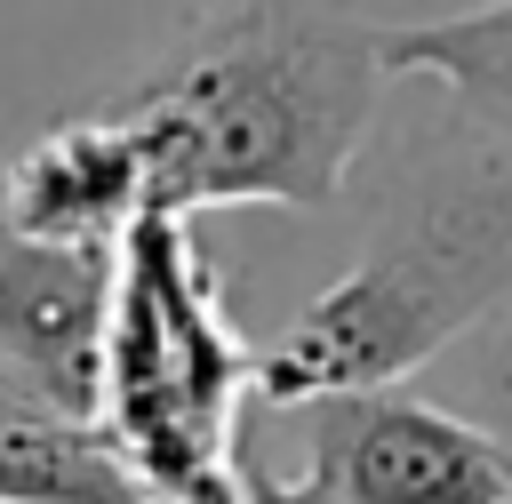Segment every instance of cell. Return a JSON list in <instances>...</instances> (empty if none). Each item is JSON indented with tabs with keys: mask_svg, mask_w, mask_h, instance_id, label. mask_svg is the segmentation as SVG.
Segmentation results:
<instances>
[{
	"mask_svg": "<svg viewBox=\"0 0 512 504\" xmlns=\"http://www.w3.org/2000/svg\"><path fill=\"white\" fill-rule=\"evenodd\" d=\"M384 24L336 0H216L104 104L144 152L152 216L328 208L384 112Z\"/></svg>",
	"mask_w": 512,
	"mask_h": 504,
	"instance_id": "1",
	"label": "cell"
},
{
	"mask_svg": "<svg viewBox=\"0 0 512 504\" xmlns=\"http://www.w3.org/2000/svg\"><path fill=\"white\" fill-rule=\"evenodd\" d=\"M384 64L392 80H432L456 120L512 144V0H480L432 24H384Z\"/></svg>",
	"mask_w": 512,
	"mask_h": 504,
	"instance_id": "8",
	"label": "cell"
},
{
	"mask_svg": "<svg viewBox=\"0 0 512 504\" xmlns=\"http://www.w3.org/2000/svg\"><path fill=\"white\" fill-rule=\"evenodd\" d=\"M0 504H160V496L88 416H56L0 384Z\"/></svg>",
	"mask_w": 512,
	"mask_h": 504,
	"instance_id": "7",
	"label": "cell"
},
{
	"mask_svg": "<svg viewBox=\"0 0 512 504\" xmlns=\"http://www.w3.org/2000/svg\"><path fill=\"white\" fill-rule=\"evenodd\" d=\"M152 216V176L120 112H72L8 152L0 224L56 248H120L128 224Z\"/></svg>",
	"mask_w": 512,
	"mask_h": 504,
	"instance_id": "6",
	"label": "cell"
},
{
	"mask_svg": "<svg viewBox=\"0 0 512 504\" xmlns=\"http://www.w3.org/2000/svg\"><path fill=\"white\" fill-rule=\"evenodd\" d=\"M120 248H56L0 224V384L96 424Z\"/></svg>",
	"mask_w": 512,
	"mask_h": 504,
	"instance_id": "5",
	"label": "cell"
},
{
	"mask_svg": "<svg viewBox=\"0 0 512 504\" xmlns=\"http://www.w3.org/2000/svg\"><path fill=\"white\" fill-rule=\"evenodd\" d=\"M256 400V344L232 328L208 240L192 216L120 232L104 320L96 432L136 464L160 504H248L240 408Z\"/></svg>",
	"mask_w": 512,
	"mask_h": 504,
	"instance_id": "3",
	"label": "cell"
},
{
	"mask_svg": "<svg viewBox=\"0 0 512 504\" xmlns=\"http://www.w3.org/2000/svg\"><path fill=\"white\" fill-rule=\"evenodd\" d=\"M424 400H440L448 416H464V424H480L504 456H512V296L488 312V320H472L424 376H408Z\"/></svg>",
	"mask_w": 512,
	"mask_h": 504,
	"instance_id": "9",
	"label": "cell"
},
{
	"mask_svg": "<svg viewBox=\"0 0 512 504\" xmlns=\"http://www.w3.org/2000/svg\"><path fill=\"white\" fill-rule=\"evenodd\" d=\"M512 296V144L448 104L408 120L368 184L352 264L256 344V408H312L424 376Z\"/></svg>",
	"mask_w": 512,
	"mask_h": 504,
	"instance_id": "2",
	"label": "cell"
},
{
	"mask_svg": "<svg viewBox=\"0 0 512 504\" xmlns=\"http://www.w3.org/2000/svg\"><path fill=\"white\" fill-rule=\"evenodd\" d=\"M304 416V488L320 504H512V456L416 384L336 392Z\"/></svg>",
	"mask_w": 512,
	"mask_h": 504,
	"instance_id": "4",
	"label": "cell"
}]
</instances>
